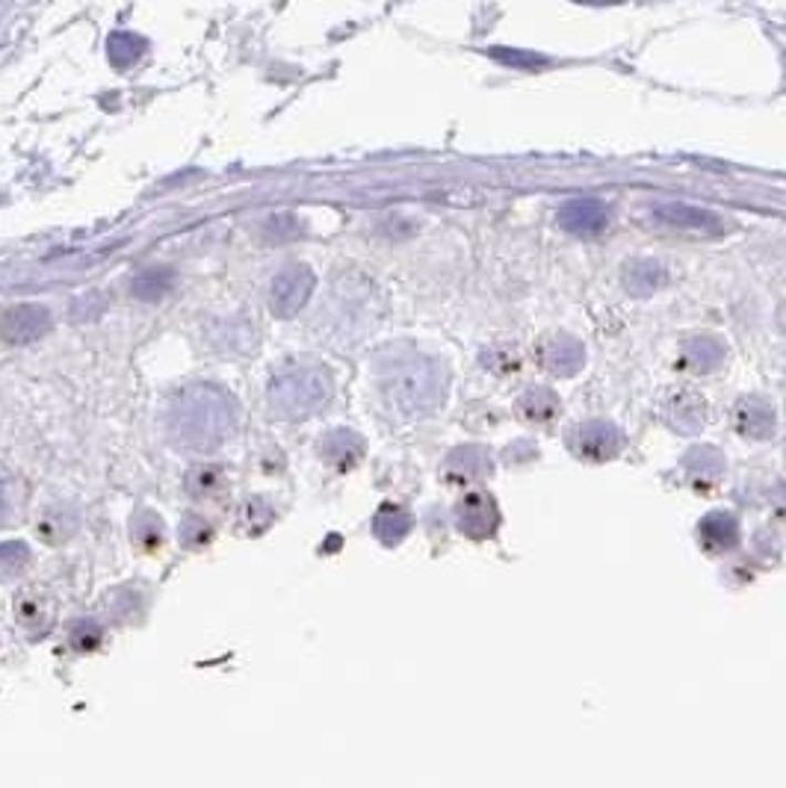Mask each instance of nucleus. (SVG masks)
Here are the masks:
<instances>
[{
  "instance_id": "f257e3e1",
  "label": "nucleus",
  "mask_w": 786,
  "mask_h": 788,
  "mask_svg": "<svg viewBox=\"0 0 786 788\" xmlns=\"http://www.w3.org/2000/svg\"><path fill=\"white\" fill-rule=\"evenodd\" d=\"M237 425V405L223 387L189 384L169 402L166 428L180 449L214 452L231 437Z\"/></svg>"
},
{
  "instance_id": "f03ea898",
  "label": "nucleus",
  "mask_w": 786,
  "mask_h": 788,
  "mask_svg": "<svg viewBox=\"0 0 786 788\" xmlns=\"http://www.w3.org/2000/svg\"><path fill=\"white\" fill-rule=\"evenodd\" d=\"M331 398V372L317 361H287L269 381V405L281 419H304Z\"/></svg>"
},
{
  "instance_id": "7ed1b4c3",
  "label": "nucleus",
  "mask_w": 786,
  "mask_h": 788,
  "mask_svg": "<svg viewBox=\"0 0 786 788\" xmlns=\"http://www.w3.org/2000/svg\"><path fill=\"white\" fill-rule=\"evenodd\" d=\"M382 390L405 416L432 414L444 398V372L430 357H405L384 372Z\"/></svg>"
},
{
  "instance_id": "20e7f679",
  "label": "nucleus",
  "mask_w": 786,
  "mask_h": 788,
  "mask_svg": "<svg viewBox=\"0 0 786 788\" xmlns=\"http://www.w3.org/2000/svg\"><path fill=\"white\" fill-rule=\"evenodd\" d=\"M568 449L582 460H612L624 449V437L607 419H589L568 432Z\"/></svg>"
},
{
  "instance_id": "39448f33",
  "label": "nucleus",
  "mask_w": 786,
  "mask_h": 788,
  "mask_svg": "<svg viewBox=\"0 0 786 788\" xmlns=\"http://www.w3.org/2000/svg\"><path fill=\"white\" fill-rule=\"evenodd\" d=\"M313 283H317V278H313L308 266H287L285 272L276 274L272 290H269V308H272V313H276L278 319L296 317V313L308 304V299H311Z\"/></svg>"
},
{
  "instance_id": "423d86ee",
  "label": "nucleus",
  "mask_w": 786,
  "mask_h": 788,
  "mask_svg": "<svg viewBox=\"0 0 786 788\" xmlns=\"http://www.w3.org/2000/svg\"><path fill=\"white\" fill-rule=\"evenodd\" d=\"M15 623H19L21 635L37 641V637L48 635L56 623V600L54 593L42 591V588H28L15 597Z\"/></svg>"
},
{
  "instance_id": "0eeeda50",
  "label": "nucleus",
  "mask_w": 786,
  "mask_h": 788,
  "mask_svg": "<svg viewBox=\"0 0 786 788\" xmlns=\"http://www.w3.org/2000/svg\"><path fill=\"white\" fill-rule=\"evenodd\" d=\"M51 331V310L42 304H15L0 317V340L10 345L37 343Z\"/></svg>"
},
{
  "instance_id": "6e6552de",
  "label": "nucleus",
  "mask_w": 786,
  "mask_h": 788,
  "mask_svg": "<svg viewBox=\"0 0 786 788\" xmlns=\"http://www.w3.org/2000/svg\"><path fill=\"white\" fill-rule=\"evenodd\" d=\"M453 517H456L458 529L474 540L492 538L497 526H500V508H497L492 496L479 494V490L467 494L465 499H458Z\"/></svg>"
},
{
  "instance_id": "1a4fd4ad",
  "label": "nucleus",
  "mask_w": 786,
  "mask_h": 788,
  "mask_svg": "<svg viewBox=\"0 0 786 788\" xmlns=\"http://www.w3.org/2000/svg\"><path fill=\"white\" fill-rule=\"evenodd\" d=\"M653 219L669 225V228L692 230V234H718V230H722V219H718L713 210L692 207V204L683 201L653 204Z\"/></svg>"
},
{
  "instance_id": "9d476101",
  "label": "nucleus",
  "mask_w": 786,
  "mask_h": 788,
  "mask_svg": "<svg viewBox=\"0 0 786 788\" xmlns=\"http://www.w3.org/2000/svg\"><path fill=\"white\" fill-rule=\"evenodd\" d=\"M559 225L577 237H598L609 225V207L598 198H573L559 210Z\"/></svg>"
},
{
  "instance_id": "9b49d317",
  "label": "nucleus",
  "mask_w": 786,
  "mask_h": 788,
  "mask_svg": "<svg viewBox=\"0 0 786 788\" xmlns=\"http://www.w3.org/2000/svg\"><path fill=\"white\" fill-rule=\"evenodd\" d=\"M492 476V455L483 446H458L444 460V478L449 485H476Z\"/></svg>"
},
{
  "instance_id": "f8f14e48",
  "label": "nucleus",
  "mask_w": 786,
  "mask_h": 788,
  "mask_svg": "<svg viewBox=\"0 0 786 788\" xmlns=\"http://www.w3.org/2000/svg\"><path fill=\"white\" fill-rule=\"evenodd\" d=\"M733 423L745 434L748 440H766L775 434V411L766 398L759 396H742L733 407Z\"/></svg>"
},
{
  "instance_id": "ddd939ff",
  "label": "nucleus",
  "mask_w": 786,
  "mask_h": 788,
  "mask_svg": "<svg viewBox=\"0 0 786 788\" xmlns=\"http://www.w3.org/2000/svg\"><path fill=\"white\" fill-rule=\"evenodd\" d=\"M697 540L706 552H731V549L740 547V520L727 511H715L706 514L701 526H697Z\"/></svg>"
},
{
  "instance_id": "4468645a",
  "label": "nucleus",
  "mask_w": 786,
  "mask_h": 788,
  "mask_svg": "<svg viewBox=\"0 0 786 788\" xmlns=\"http://www.w3.org/2000/svg\"><path fill=\"white\" fill-rule=\"evenodd\" d=\"M320 449L325 464H331L334 469H352L361 464V458H364L366 443L358 432L338 428V432H329L325 437H322Z\"/></svg>"
},
{
  "instance_id": "2eb2a0df",
  "label": "nucleus",
  "mask_w": 786,
  "mask_h": 788,
  "mask_svg": "<svg viewBox=\"0 0 786 788\" xmlns=\"http://www.w3.org/2000/svg\"><path fill=\"white\" fill-rule=\"evenodd\" d=\"M77 529H81V514L74 511L72 505L54 502L39 514L37 535L45 540V543H51V547H60L65 540H72Z\"/></svg>"
},
{
  "instance_id": "dca6fc26",
  "label": "nucleus",
  "mask_w": 786,
  "mask_h": 788,
  "mask_svg": "<svg viewBox=\"0 0 786 788\" xmlns=\"http://www.w3.org/2000/svg\"><path fill=\"white\" fill-rule=\"evenodd\" d=\"M545 366L559 379H571L586 366V349L577 336L559 334L545 345Z\"/></svg>"
},
{
  "instance_id": "f3484780",
  "label": "nucleus",
  "mask_w": 786,
  "mask_h": 788,
  "mask_svg": "<svg viewBox=\"0 0 786 788\" xmlns=\"http://www.w3.org/2000/svg\"><path fill=\"white\" fill-rule=\"evenodd\" d=\"M665 281H669V272H665L662 263H656V260H633V263H627L624 272H621L624 290L630 292V296H635V299L653 296V292L665 287Z\"/></svg>"
},
{
  "instance_id": "a211bd4d",
  "label": "nucleus",
  "mask_w": 786,
  "mask_h": 788,
  "mask_svg": "<svg viewBox=\"0 0 786 788\" xmlns=\"http://www.w3.org/2000/svg\"><path fill=\"white\" fill-rule=\"evenodd\" d=\"M683 469L695 485L710 487L724 476V455L715 446H692L683 455Z\"/></svg>"
},
{
  "instance_id": "6ab92c4d",
  "label": "nucleus",
  "mask_w": 786,
  "mask_h": 788,
  "mask_svg": "<svg viewBox=\"0 0 786 788\" xmlns=\"http://www.w3.org/2000/svg\"><path fill=\"white\" fill-rule=\"evenodd\" d=\"M683 363L697 375L718 370L724 363V343L718 336H689L683 343Z\"/></svg>"
},
{
  "instance_id": "aec40b11",
  "label": "nucleus",
  "mask_w": 786,
  "mask_h": 788,
  "mask_svg": "<svg viewBox=\"0 0 786 788\" xmlns=\"http://www.w3.org/2000/svg\"><path fill=\"white\" fill-rule=\"evenodd\" d=\"M669 423L678 428L680 434H695L704 428L706 423V405L697 393H678L665 407Z\"/></svg>"
},
{
  "instance_id": "412c9836",
  "label": "nucleus",
  "mask_w": 786,
  "mask_h": 788,
  "mask_svg": "<svg viewBox=\"0 0 786 788\" xmlns=\"http://www.w3.org/2000/svg\"><path fill=\"white\" fill-rule=\"evenodd\" d=\"M412 526H414L412 514L393 502L382 505L379 514L373 517V535L382 540L384 547H396L400 540H405V535L412 531Z\"/></svg>"
},
{
  "instance_id": "4be33fe9",
  "label": "nucleus",
  "mask_w": 786,
  "mask_h": 788,
  "mask_svg": "<svg viewBox=\"0 0 786 788\" xmlns=\"http://www.w3.org/2000/svg\"><path fill=\"white\" fill-rule=\"evenodd\" d=\"M518 414L529 423H547L559 414V396L550 387H529L518 398Z\"/></svg>"
},
{
  "instance_id": "5701e85b",
  "label": "nucleus",
  "mask_w": 786,
  "mask_h": 788,
  "mask_svg": "<svg viewBox=\"0 0 786 788\" xmlns=\"http://www.w3.org/2000/svg\"><path fill=\"white\" fill-rule=\"evenodd\" d=\"M166 526L154 511H136L134 520H131V538H134V547L143 549V552H157L166 540Z\"/></svg>"
},
{
  "instance_id": "b1692460",
  "label": "nucleus",
  "mask_w": 786,
  "mask_h": 788,
  "mask_svg": "<svg viewBox=\"0 0 786 788\" xmlns=\"http://www.w3.org/2000/svg\"><path fill=\"white\" fill-rule=\"evenodd\" d=\"M488 56L515 71H541L554 62L545 53L527 51V48H509V44H494V48H488Z\"/></svg>"
},
{
  "instance_id": "393cba45",
  "label": "nucleus",
  "mask_w": 786,
  "mask_h": 788,
  "mask_svg": "<svg viewBox=\"0 0 786 788\" xmlns=\"http://www.w3.org/2000/svg\"><path fill=\"white\" fill-rule=\"evenodd\" d=\"M107 53L110 62H113L118 71L134 69L139 56L145 53V39L136 33H125V30H122V33H113L107 39Z\"/></svg>"
},
{
  "instance_id": "a878e982",
  "label": "nucleus",
  "mask_w": 786,
  "mask_h": 788,
  "mask_svg": "<svg viewBox=\"0 0 786 788\" xmlns=\"http://www.w3.org/2000/svg\"><path fill=\"white\" fill-rule=\"evenodd\" d=\"M172 287H175V272H172V269H163V266L145 269V272H139L134 278V296L143 301L163 299Z\"/></svg>"
},
{
  "instance_id": "bb28decb",
  "label": "nucleus",
  "mask_w": 786,
  "mask_h": 788,
  "mask_svg": "<svg viewBox=\"0 0 786 788\" xmlns=\"http://www.w3.org/2000/svg\"><path fill=\"white\" fill-rule=\"evenodd\" d=\"M187 490L196 499H210L225 490V473L219 467H196L187 476Z\"/></svg>"
},
{
  "instance_id": "cd10ccee",
  "label": "nucleus",
  "mask_w": 786,
  "mask_h": 788,
  "mask_svg": "<svg viewBox=\"0 0 786 788\" xmlns=\"http://www.w3.org/2000/svg\"><path fill=\"white\" fill-rule=\"evenodd\" d=\"M30 547L24 540H7L0 543V579H15L28 570Z\"/></svg>"
},
{
  "instance_id": "c85d7f7f",
  "label": "nucleus",
  "mask_w": 786,
  "mask_h": 788,
  "mask_svg": "<svg viewBox=\"0 0 786 788\" xmlns=\"http://www.w3.org/2000/svg\"><path fill=\"white\" fill-rule=\"evenodd\" d=\"M272 520H276V511H272V505L267 502V499H246L240 508V526L249 535H260V531H267L269 526H272Z\"/></svg>"
},
{
  "instance_id": "c756f323",
  "label": "nucleus",
  "mask_w": 786,
  "mask_h": 788,
  "mask_svg": "<svg viewBox=\"0 0 786 788\" xmlns=\"http://www.w3.org/2000/svg\"><path fill=\"white\" fill-rule=\"evenodd\" d=\"M210 540H214V526H210L205 517H198V514H187L184 522H180V543L193 549V552H198V549H205Z\"/></svg>"
},
{
  "instance_id": "7c9ffc66",
  "label": "nucleus",
  "mask_w": 786,
  "mask_h": 788,
  "mask_svg": "<svg viewBox=\"0 0 786 788\" xmlns=\"http://www.w3.org/2000/svg\"><path fill=\"white\" fill-rule=\"evenodd\" d=\"M69 641H72L77 653H92V650H99L104 644V629L90 618L74 620V626L69 629Z\"/></svg>"
},
{
  "instance_id": "2f4dec72",
  "label": "nucleus",
  "mask_w": 786,
  "mask_h": 788,
  "mask_svg": "<svg viewBox=\"0 0 786 788\" xmlns=\"http://www.w3.org/2000/svg\"><path fill=\"white\" fill-rule=\"evenodd\" d=\"M290 234H299V225H296L293 216H272L267 221V237L269 239H285Z\"/></svg>"
},
{
  "instance_id": "473e14b6",
  "label": "nucleus",
  "mask_w": 786,
  "mask_h": 788,
  "mask_svg": "<svg viewBox=\"0 0 786 788\" xmlns=\"http://www.w3.org/2000/svg\"><path fill=\"white\" fill-rule=\"evenodd\" d=\"M768 502H772V508L786 520V481H780V485L768 490Z\"/></svg>"
},
{
  "instance_id": "72a5a7b5",
  "label": "nucleus",
  "mask_w": 786,
  "mask_h": 788,
  "mask_svg": "<svg viewBox=\"0 0 786 788\" xmlns=\"http://www.w3.org/2000/svg\"><path fill=\"white\" fill-rule=\"evenodd\" d=\"M577 3H586V7H616V3H624V0H577Z\"/></svg>"
},
{
  "instance_id": "f704fd0d",
  "label": "nucleus",
  "mask_w": 786,
  "mask_h": 788,
  "mask_svg": "<svg viewBox=\"0 0 786 788\" xmlns=\"http://www.w3.org/2000/svg\"><path fill=\"white\" fill-rule=\"evenodd\" d=\"M777 322H780V328L786 331V304H780V310H777Z\"/></svg>"
}]
</instances>
